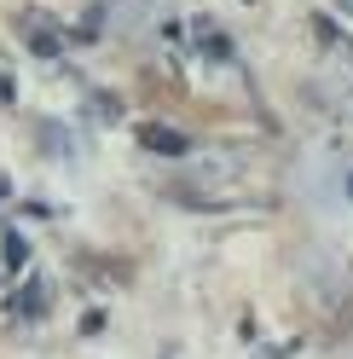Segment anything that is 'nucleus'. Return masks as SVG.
Instances as JSON below:
<instances>
[{"mask_svg":"<svg viewBox=\"0 0 353 359\" xmlns=\"http://www.w3.org/2000/svg\"><path fill=\"white\" fill-rule=\"evenodd\" d=\"M145 145H151V151H162V156H180V151H186V140H180V133H168V128H151V133H145Z\"/></svg>","mask_w":353,"mask_h":359,"instance_id":"obj_1","label":"nucleus"}]
</instances>
